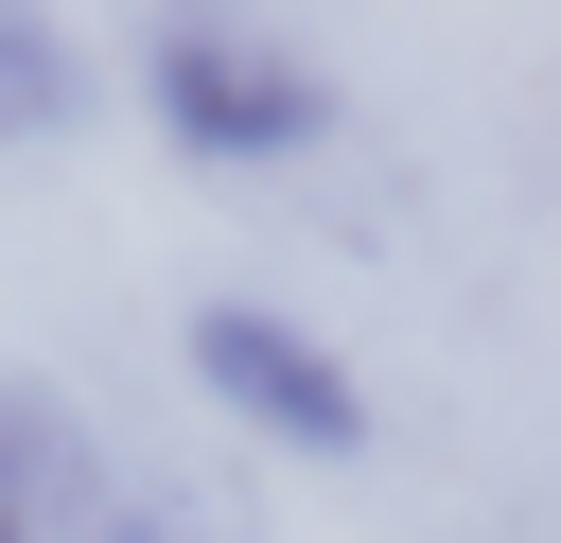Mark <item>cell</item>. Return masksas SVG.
I'll return each mask as SVG.
<instances>
[{"mask_svg":"<svg viewBox=\"0 0 561 543\" xmlns=\"http://www.w3.org/2000/svg\"><path fill=\"white\" fill-rule=\"evenodd\" d=\"M140 105H158V140L193 175H280V158L333 140V70L298 35H263V18H210V0L140 18Z\"/></svg>","mask_w":561,"mask_h":543,"instance_id":"obj_1","label":"cell"},{"mask_svg":"<svg viewBox=\"0 0 561 543\" xmlns=\"http://www.w3.org/2000/svg\"><path fill=\"white\" fill-rule=\"evenodd\" d=\"M175 350H193V385H210L245 438H280V455H316V473H333V455H368V385H351L298 315H263V298H193V333H175Z\"/></svg>","mask_w":561,"mask_h":543,"instance_id":"obj_2","label":"cell"},{"mask_svg":"<svg viewBox=\"0 0 561 543\" xmlns=\"http://www.w3.org/2000/svg\"><path fill=\"white\" fill-rule=\"evenodd\" d=\"M105 508V438L53 368H0V543H70Z\"/></svg>","mask_w":561,"mask_h":543,"instance_id":"obj_3","label":"cell"},{"mask_svg":"<svg viewBox=\"0 0 561 543\" xmlns=\"http://www.w3.org/2000/svg\"><path fill=\"white\" fill-rule=\"evenodd\" d=\"M88 35L53 18V0H0V158H35V140H70L88 123Z\"/></svg>","mask_w":561,"mask_h":543,"instance_id":"obj_4","label":"cell"},{"mask_svg":"<svg viewBox=\"0 0 561 543\" xmlns=\"http://www.w3.org/2000/svg\"><path fill=\"white\" fill-rule=\"evenodd\" d=\"M70 543H263V525H245V490H210V473H175V455H140V473L105 455V508H88Z\"/></svg>","mask_w":561,"mask_h":543,"instance_id":"obj_5","label":"cell"}]
</instances>
